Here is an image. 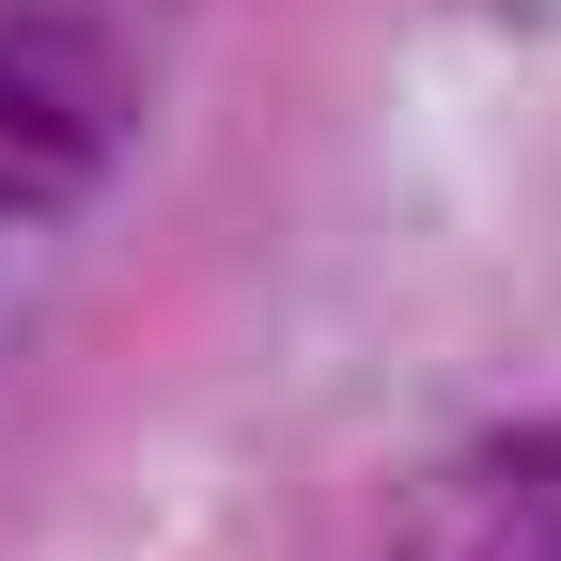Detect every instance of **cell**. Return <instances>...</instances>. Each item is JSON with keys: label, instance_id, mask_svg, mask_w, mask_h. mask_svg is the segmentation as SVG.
Wrapping results in <instances>:
<instances>
[{"label": "cell", "instance_id": "6da1fadb", "mask_svg": "<svg viewBox=\"0 0 561 561\" xmlns=\"http://www.w3.org/2000/svg\"><path fill=\"white\" fill-rule=\"evenodd\" d=\"M0 94H32V110L79 125V140H110L125 125V62H110L94 16H62V0H0Z\"/></svg>", "mask_w": 561, "mask_h": 561}, {"label": "cell", "instance_id": "7a4b0ae2", "mask_svg": "<svg viewBox=\"0 0 561 561\" xmlns=\"http://www.w3.org/2000/svg\"><path fill=\"white\" fill-rule=\"evenodd\" d=\"M94 157H110V140H79L32 94H0V219H62V203L94 187Z\"/></svg>", "mask_w": 561, "mask_h": 561}]
</instances>
